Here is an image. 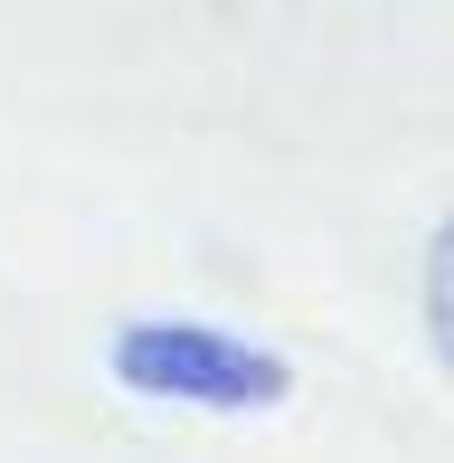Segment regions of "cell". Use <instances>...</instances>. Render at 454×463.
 I'll return each instance as SVG.
<instances>
[{"label":"cell","instance_id":"cell-1","mask_svg":"<svg viewBox=\"0 0 454 463\" xmlns=\"http://www.w3.org/2000/svg\"><path fill=\"white\" fill-rule=\"evenodd\" d=\"M114 388H133L142 407H190V416H265L294 397V360L227 322H190V312H142L114 331L105 350Z\"/></svg>","mask_w":454,"mask_h":463},{"label":"cell","instance_id":"cell-2","mask_svg":"<svg viewBox=\"0 0 454 463\" xmlns=\"http://www.w3.org/2000/svg\"><path fill=\"white\" fill-rule=\"evenodd\" d=\"M417 312H426V350L436 369L454 378V218L426 237V265H417Z\"/></svg>","mask_w":454,"mask_h":463}]
</instances>
